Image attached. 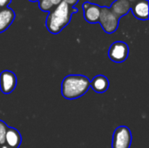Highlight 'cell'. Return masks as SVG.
<instances>
[{"mask_svg":"<svg viewBox=\"0 0 149 148\" xmlns=\"http://www.w3.org/2000/svg\"><path fill=\"white\" fill-rule=\"evenodd\" d=\"M78 10L71 7L65 2H61L49 11L45 25L49 32L52 34H58L70 23L72 13L77 12Z\"/></svg>","mask_w":149,"mask_h":148,"instance_id":"1","label":"cell"},{"mask_svg":"<svg viewBox=\"0 0 149 148\" xmlns=\"http://www.w3.org/2000/svg\"><path fill=\"white\" fill-rule=\"evenodd\" d=\"M90 88V79L79 74H71L64 78L61 83L62 96L68 100L77 99L86 93Z\"/></svg>","mask_w":149,"mask_h":148,"instance_id":"2","label":"cell"},{"mask_svg":"<svg viewBox=\"0 0 149 148\" xmlns=\"http://www.w3.org/2000/svg\"><path fill=\"white\" fill-rule=\"evenodd\" d=\"M120 17L116 16L110 8L103 7L100 10V16L99 23L100 24L102 29L106 33L112 34L113 33L119 26Z\"/></svg>","mask_w":149,"mask_h":148,"instance_id":"3","label":"cell"},{"mask_svg":"<svg viewBox=\"0 0 149 148\" xmlns=\"http://www.w3.org/2000/svg\"><path fill=\"white\" fill-rule=\"evenodd\" d=\"M132 133L127 126L117 127L113 134L112 148H130L132 144Z\"/></svg>","mask_w":149,"mask_h":148,"instance_id":"4","label":"cell"},{"mask_svg":"<svg viewBox=\"0 0 149 148\" xmlns=\"http://www.w3.org/2000/svg\"><path fill=\"white\" fill-rule=\"evenodd\" d=\"M129 55V47L123 41L113 43L108 50L109 58L115 63H122L127 60Z\"/></svg>","mask_w":149,"mask_h":148,"instance_id":"5","label":"cell"},{"mask_svg":"<svg viewBox=\"0 0 149 148\" xmlns=\"http://www.w3.org/2000/svg\"><path fill=\"white\" fill-rule=\"evenodd\" d=\"M17 79L16 74L9 70L0 73V90L3 94H10L16 88Z\"/></svg>","mask_w":149,"mask_h":148,"instance_id":"6","label":"cell"},{"mask_svg":"<svg viewBox=\"0 0 149 148\" xmlns=\"http://www.w3.org/2000/svg\"><path fill=\"white\" fill-rule=\"evenodd\" d=\"M82 8L84 10V17L88 23L91 24L99 23L100 10H101V8L100 6L86 1L83 3Z\"/></svg>","mask_w":149,"mask_h":148,"instance_id":"7","label":"cell"},{"mask_svg":"<svg viewBox=\"0 0 149 148\" xmlns=\"http://www.w3.org/2000/svg\"><path fill=\"white\" fill-rule=\"evenodd\" d=\"M15 18V13L12 9L9 7L0 9V33L5 31Z\"/></svg>","mask_w":149,"mask_h":148,"instance_id":"8","label":"cell"},{"mask_svg":"<svg viewBox=\"0 0 149 148\" xmlns=\"http://www.w3.org/2000/svg\"><path fill=\"white\" fill-rule=\"evenodd\" d=\"M108 79L104 75H97L90 80V87L97 93H104L109 88Z\"/></svg>","mask_w":149,"mask_h":148,"instance_id":"9","label":"cell"},{"mask_svg":"<svg viewBox=\"0 0 149 148\" xmlns=\"http://www.w3.org/2000/svg\"><path fill=\"white\" fill-rule=\"evenodd\" d=\"M22 143V136L18 130L13 127H8L5 134V145L13 148H18Z\"/></svg>","mask_w":149,"mask_h":148,"instance_id":"10","label":"cell"},{"mask_svg":"<svg viewBox=\"0 0 149 148\" xmlns=\"http://www.w3.org/2000/svg\"><path fill=\"white\" fill-rule=\"evenodd\" d=\"M131 10L138 19H148V0H139L134 6H131Z\"/></svg>","mask_w":149,"mask_h":148,"instance_id":"11","label":"cell"},{"mask_svg":"<svg viewBox=\"0 0 149 148\" xmlns=\"http://www.w3.org/2000/svg\"><path fill=\"white\" fill-rule=\"evenodd\" d=\"M131 3L128 0H115L110 6V10L119 17L126 15L131 10Z\"/></svg>","mask_w":149,"mask_h":148,"instance_id":"12","label":"cell"},{"mask_svg":"<svg viewBox=\"0 0 149 148\" xmlns=\"http://www.w3.org/2000/svg\"><path fill=\"white\" fill-rule=\"evenodd\" d=\"M8 127L7 124L0 120V146L5 144V134Z\"/></svg>","mask_w":149,"mask_h":148,"instance_id":"13","label":"cell"},{"mask_svg":"<svg viewBox=\"0 0 149 148\" xmlns=\"http://www.w3.org/2000/svg\"><path fill=\"white\" fill-rule=\"evenodd\" d=\"M115 0H88L89 3H92L93 4H96V5L100 6V8H103V7L110 8L111 4Z\"/></svg>","mask_w":149,"mask_h":148,"instance_id":"14","label":"cell"},{"mask_svg":"<svg viewBox=\"0 0 149 148\" xmlns=\"http://www.w3.org/2000/svg\"><path fill=\"white\" fill-rule=\"evenodd\" d=\"M38 7L42 11H50L53 8V5L50 0H39Z\"/></svg>","mask_w":149,"mask_h":148,"instance_id":"15","label":"cell"},{"mask_svg":"<svg viewBox=\"0 0 149 148\" xmlns=\"http://www.w3.org/2000/svg\"><path fill=\"white\" fill-rule=\"evenodd\" d=\"M10 3V0H0V9L5 8Z\"/></svg>","mask_w":149,"mask_h":148,"instance_id":"16","label":"cell"},{"mask_svg":"<svg viewBox=\"0 0 149 148\" xmlns=\"http://www.w3.org/2000/svg\"><path fill=\"white\" fill-rule=\"evenodd\" d=\"M62 1L65 2V3H66L67 4H69L72 7H74L75 4L79 2V0H62Z\"/></svg>","mask_w":149,"mask_h":148,"instance_id":"17","label":"cell"},{"mask_svg":"<svg viewBox=\"0 0 149 148\" xmlns=\"http://www.w3.org/2000/svg\"><path fill=\"white\" fill-rule=\"evenodd\" d=\"M50 2L52 3V4L53 7H54V6L58 5V4L62 2V0H50Z\"/></svg>","mask_w":149,"mask_h":148,"instance_id":"18","label":"cell"},{"mask_svg":"<svg viewBox=\"0 0 149 148\" xmlns=\"http://www.w3.org/2000/svg\"><path fill=\"white\" fill-rule=\"evenodd\" d=\"M0 148H13V147H8L7 145H2V146H0Z\"/></svg>","mask_w":149,"mask_h":148,"instance_id":"19","label":"cell"},{"mask_svg":"<svg viewBox=\"0 0 149 148\" xmlns=\"http://www.w3.org/2000/svg\"><path fill=\"white\" fill-rule=\"evenodd\" d=\"M31 1H32V2H36V1H38V0H31Z\"/></svg>","mask_w":149,"mask_h":148,"instance_id":"20","label":"cell"},{"mask_svg":"<svg viewBox=\"0 0 149 148\" xmlns=\"http://www.w3.org/2000/svg\"><path fill=\"white\" fill-rule=\"evenodd\" d=\"M129 2H133V1H135V0H128Z\"/></svg>","mask_w":149,"mask_h":148,"instance_id":"21","label":"cell"},{"mask_svg":"<svg viewBox=\"0 0 149 148\" xmlns=\"http://www.w3.org/2000/svg\"><path fill=\"white\" fill-rule=\"evenodd\" d=\"M86 1H88V0H86Z\"/></svg>","mask_w":149,"mask_h":148,"instance_id":"22","label":"cell"}]
</instances>
